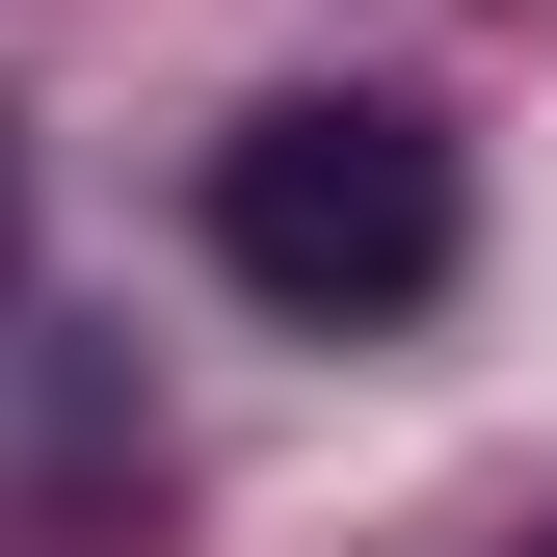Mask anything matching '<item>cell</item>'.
<instances>
[{"label": "cell", "mask_w": 557, "mask_h": 557, "mask_svg": "<svg viewBox=\"0 0 557 557\" xmlns=\"http://www.w3.org/2000/svg\"><path fill=\"white\" fill-rule=\"evenodd\" d=\"M213 265H239L265 319H319V345L425 319L451 265H478V160H451V107H398V81H293V107H239V133H213Z\"/></svg>", "instance_id": "cell-1"}, {"label": "cell", "mask_w": 557, "mask_h": 557, "mask_svg": "<svg viewBox=\"0 0 557 557\" xmlns=\"http://www.w3.org/2000/svg\"><path fill=\"white\" fill-rule=\"evenodd\" d=\"M0 265H27V133H0Z\"/></svg>", "instance_id": "cell-2"}]
</instances>
